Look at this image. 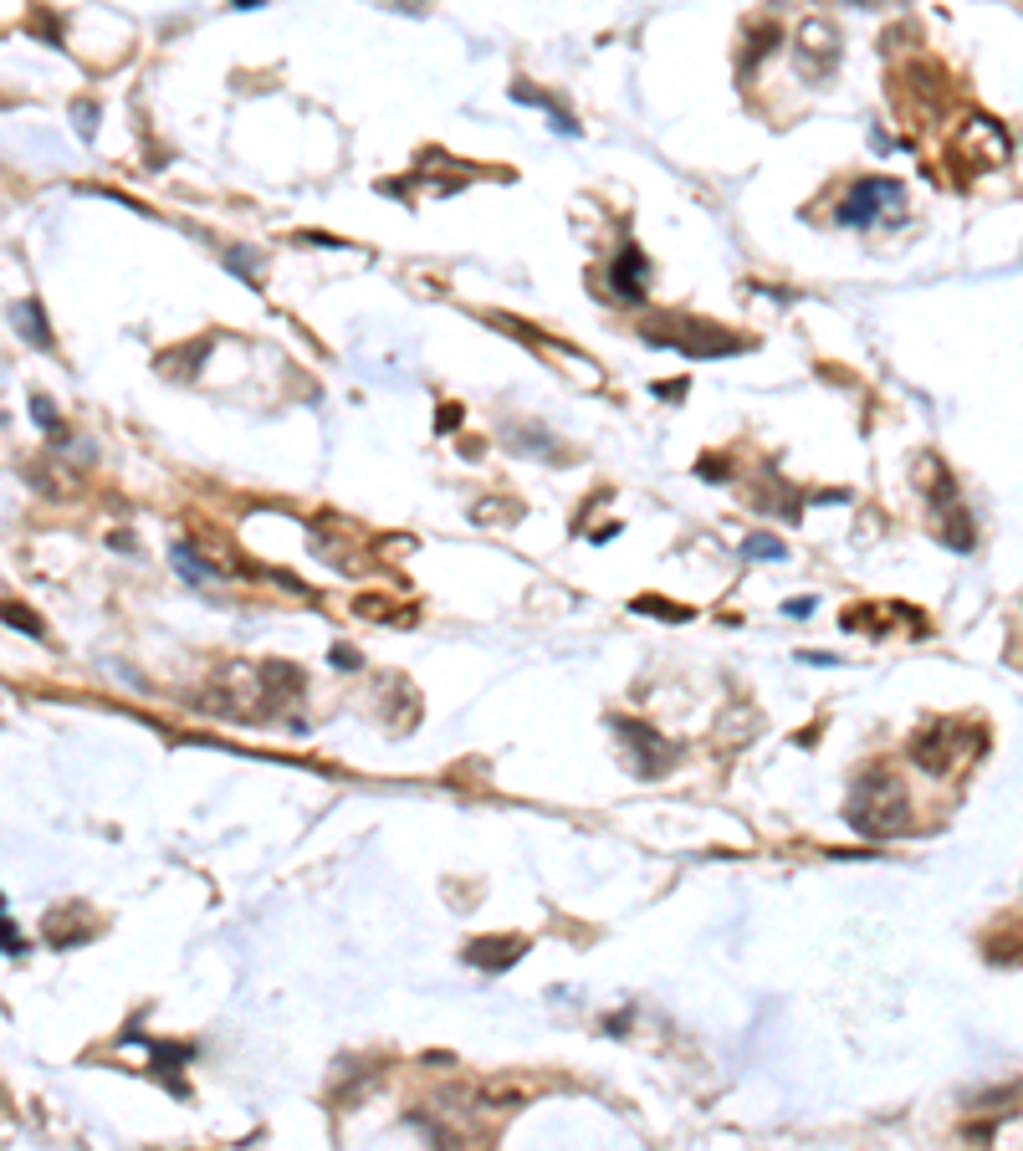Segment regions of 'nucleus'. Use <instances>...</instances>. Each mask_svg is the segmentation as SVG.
Listing matches in <instances>:
<instances>
[{
  "label": "nucleus",
  "mask_w": 1023,
  "mask_h": 1151,
  "mask_svg": "<svg viewBox=\"0 0 1023 1151\" xmlns=\"http://www.w3.org/2000/svg\"><path fill=\"white\" fill-rule=\"evenodd\" d=\"M844 819H850L855 834L865 839H891L911 829V804H906V788L891 773H865L844 804Z\"/></svg>",
  "instance_id": "nucleus-1"
},
{
  "label": "nucleus",
  "mask_w": 1023,
  "mask_h": 1151,
  "mask_svg": "<svg viewBox=\"0 0 1023 1151\" xmlns=\"http://www.w3.org/2000/svg\"><path fill=\"white\" fill-rule=\"evenodd\" d=\"M640 609H660V619H686L681 604H660V599H640Z\"/></svg>",
  "instance_id": "nucleus-12"
},
{
  "label": "nucleus",
  "mask_w": 1023,
  "mask_h": 1151,
  "mask_svg": "<svg viewBox=\"0 0 1023 1151\" xmlns=\"http://www.w3.org/2000/svg\"><path fill=\"white\" fill-rule=\"evenodd\" d=\"M901 200H906V190L896 180H860L850 195H844L839 220L844 226H870V220H880L885 210H901Z\"/></svg>",
  "instance_id": "nucleus-2"
},
{
  "label": "nucleus",
  "mask_w": 1023,
  "mask_h": 1151,
  "mask_svg": "<svg viewBox=\"0 0 1023 1151\" xmlns=\"http://www.w3.org/2000/svg\"><path fill=\"white\" fill-rule=\"evenodd\" d=\"M747 558H783L778 538H747Z\"/></svg>",
  "instance_id": "nucleus-9"
},
{
  "label": "nucleus",
  "mask_w": 1023,
  "mask_h": 1151,
  "mask_svg": "<svg viewBox=\"0 0 1023 1151\" xmlns=\"http://www.w3.org/2000/svg\"><path fill=\"white\" fill-rule=\"evenodd\" d=\"M614 292L619 297H640L645 292V256L635 251V246H625V251H619V261H614Z\"/></svg>",
  "instance_id": "nucleus-5"
},
{
  "label": "nucleus",
  "mask_w": 1023,
  "mask_h": 1151,
  "mask_svg": "<svg viewBox=\"0 0 1023 1151\" xmlns=\"http://www.w3.org/2000/svg\"><path fill=\"white\" fill-rule=\"evenodd\" d=\"M333 666H359V650H353V645H333Z\"/></svg>",
  "instance_id": "nucleus-13"
},
{
  "label": "nucleus",
  "mask_w": 1023,
  "mask_h": 1151,
  "mask_svg": "<svg viewBox=\"0 0 1023 1151\" xmlns=\"http://www.w3.org/2000/svg\"><path fill=\"white\" fill-rule=\"evenodd\" d=\"M11 318H16V328H21V333H26L36 348H47V343H52V333H47V318H41V307H36V302H21Z\"/></svg>",
  "instance_id": "nucleus-7"
},
{
  "label": "nucleus",
  "mask_w": 1023,
  "mask_h": 1151,
  "mask_svg": "<svg viewBox=\"0 0 1023 1151\" xmlns=\"http://www.w3.org/2000/svg\"><path fill=\"white\" fill-rule=\"evenodd\" d=\"M619 737H625L630 742V752H635V773L640 778H660L665 768H671V758H676V747L671 742H665V737H655L645 722H625V717H614L609 722Z\"/></svg>",
  "instance_id": "nucleus-3"
},
{
  "label": "nucleus",
  "mask_w": 1023,
  "mask_h": 1151,
  "mask_svg": "<svg viewBox=\"0 0 1023 1151\" xmlns=\"http://www.w3.org/2000/svg\"><path fill=\"white\" fill-rule=\"evenodd\" d=\"M522 952H527V942H522V937H481V942H471V947H466V962L497 978V972H507Z\"/></svg>",
  "instance_id": "nucleus-4"
},
{
  "label": "nucleus",
  "mask_w": 1023,
  "mask_h": 1151,
  "mask_svg": "<svg viewBox=\"0 0 1023 1151\" xmlns=\"http://www.w3.org/2000/svg\"><path fill=\"white\" fill-rule=\"evenodd\" d=\"M261 681H266V696H277V701H287V696L302 691V671L287 666V660H266V666H261Z\"/></svg>",
  "instance_id": "nucleus-6"
},
{
  "label": "nucleus",
  "mask_w": 1023,
  "mask_h": 1151,
  "mask_svg": "<svg viewBox=\"0 0 1023 1151\" xmlns=\"http://www.w3.org/2000/svg\"><path fill=\"white\" fill-rule=\"evenodd\" d=\"M6 952H11V957L21 952V937H16V921H11V916H6Z\"/></svg>",
  "instance_id": "nucleus-14"
},
{
  "label": "nucleus",
  "mask_w": 1023,
  "mask_h": 1151,
  "mask_svg": "<svg viewBox=\"0 0 1023 1151\" xmlns=\"http://www.w3.org/2000/svg\"><path fill=\"white\" fill-rule=\"evenodd\" d=\"M6 625H16V630H26V635H41V625H36V619H31L26 609H16V604L6 609Z\"/></svg>",
  "instance_id": "nucleus-11"
},
{
  "label": "nucleus",
  "mask_w": 1023,
  "mask_h": 1151,
  "mask_svg": "<svg viewBox=\"0 0 1023 1151\" xmlns=\"http://www.w3.org/2000/svg\"><path fill=\"white\" fill-rule=\"evenodd\" d=\"M31 415H36V425H47V430H57V410H52V400H31Z\"/></svg>",
  "instance_id": "nucleus-10"
},
{
  "label": "nucleus",
  "mask_w": 1023,
  "mask_h": 1151,
  "mask_svg": "<svg viewBox=\"0 0 1023 1151\" xmlns=\"http://www.w3.org/2000/svg\"><path fill=\"white\" fill-rule=\"evenodd\" d=\"M174 563L185 568V579H210V573H215L210 563H200V558H195V548H190V543H174Z\"/></svg>",
  "instance_id": "nucleus-8"
}]
</instances>
